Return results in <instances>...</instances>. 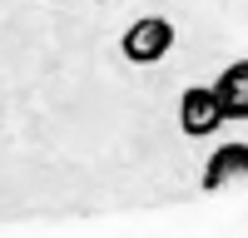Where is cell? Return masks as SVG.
Masks as SVG:
<instances>
[{"label": "cell", "instance_id": "obj_4", "mask_svg": "<svg viewBox=\"0 0 248 238\" xmlns=\"http://www.w3.org/2000/svg\"><path fill=\"white\" fill-rule=\"evenodd\" d=\"M214 94L229 119H248V60H233L229 70L214 79Z\"/></svg>", "mask_w": 248, "mask_h": 238}, {"label": "cell", "instance_id": "obj_2", "mask_svg": "<svg viewBox=\"0 0 248 238\" xmlns=\"http://www.w3.org/2000/svg\"><path fill=\"white\" fill-rule=\"evenodd\" d=\"M223 124H229V114H223L214 85H189V89L179 94V129L189 134V139H203V134H214Z\"/></svg>", "mask_w": 248, "mask_h": 238}, {"label": "cell", "instance_id": "obj_1", "mask_svg": "<svg viewBox=\"0 0 248 238\" xmlns=\"http://www.w3.org/2000/svg\"><path fill=\"white\" fill-rule=\"evenodd\" d=\"M169 50H174V25L164 15H139L134 25L119 35V55L129 60V65H159Z\"/></svg>", "mask_w": 248, "mask_h": 238}, {"label": "cell", "instance_id": "obj_3", "mask_svg": "<svg viewBox=\"0 0 248 238\" xmlns=\"http://www.w3.org/2000/svg\"><path fill=\"white\" fill-rule=\"evenodd\" d=\"M229 178H248V144H223V149H214L209 154V164H203V174H199V189H223Z\"/></svg>", "mask_w": 248, "mask_h": 238}]
</instances>
